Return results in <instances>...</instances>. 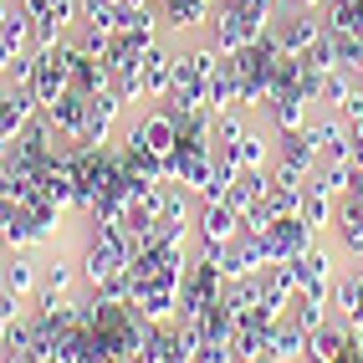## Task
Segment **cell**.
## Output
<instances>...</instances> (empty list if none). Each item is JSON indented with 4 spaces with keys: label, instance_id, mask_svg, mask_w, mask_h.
<instances>
[{
    "label": "cell",
    "instance_id": "3957f363",
    "mask_svg": "<svg viewBox=\"0 0 363 363\" xmlns=\"http://www.w3.org/2000/svg\"><path fill=\"white\" fill-rule=\"evenodd\" d=\"M337 312H343L348 328H363V261L353 266V272H343L333 281V297H328Z\"/></svg>",
    "mask_w": 363,
    "mask_h": 363
},
{
    "label": "cell",
    "instance_id": "8992f818",
    "mask_svg": "<svg viewBox=\"0 0 363 363\" xmlns=\"http://www.w3.org/2000/svg\"><path fill=\"white\" fill-rule=\"evenodd\" d=\"M11 363H21V358H11Z\"/></svg>",
    "mask_w": 363,
    "mask_h": 363
},
{
    "label": "cell",
    "instance_id": "7a4b0ae2",
    "mask_svg": "<svg viewBox=\"0 0 363 363\" xmlns=\"http://www.w3.org/2000/svg\"><path fill=\"white\" fill-rule=\"evenodd\" d=\"M138 77H143V98H169V87H174V52L154 41L138 57Z\"/></svg>",
    "mask_w": 363,
    "mask_h": 363
},
{
    "label": "cell",
    "instance_id": "6da1fadb",
    "mask_svg": "<svg viewBox=\"0 0 363 363\" xmlns=\"http://www.w3.org/2000/svg\"><path fill=\"white\" fill-rule=\"evenodd\" d=\"M195 230H200V240H210V246H225L230 235H240V210L230 200H200Z\"/></svg>",
    "mask_w": 363,
    "mask_h": 363
},
{
    "label": "cell",
    "instance_id": "5b68a950",
    "mask_svg": "<svg viewBox=\"0 0 363 363\" xmlns=\"http://www.w3.org/2000/svg\"><path fill=\"white\" fill-rule=\"evenodd\" d=\"M266 154H272V149H266V138L251 133V128H246V138H240L235 149H230L235 169H251V174H266Z\"/></svg>",
    "mask_w": 363,
    "mask_h": 363
},
{
    "label": "cell",
    "instance_id": "277c9868",
    "mask_svg": "<svg viewBox=\"0 0 363 363\" xmlns=\"http://www.w3.org/2000/svg\"><path fill=\"white\" fill-rule=\"evenodd\" d=\"M36 286H41V266H36L31 256H11L6 266H0V292H11L16 302L31 297Z\"/></svg>",
    "mask_w": 363,
    "mask_h": 363
},
{
    "label": "cell",
    "instance_id": "52a82bcc",
    "mask_svg": "<svg viewBox=\"0 0 363 363\" xmlns=\"http://www.w3.org/2000/svg\"><path fill=\"white\" fill-rule=\"evenodd\" d=\"M195 363H200V358H195Z\"/></svg>",
    "mask_w": 363,
    "mask_h": 363
}]
</instances>
